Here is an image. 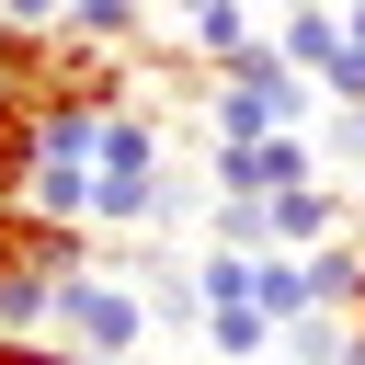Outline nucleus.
<instances>
[{"mask_svg":"<svg viewBox=\"0 0 365 365\" xmlns=\"http://www.w3.org/2000/svg\"><path fill=\"white\" fill-rule=\"evenodd\" d=\"M182 217V182H171V148L137 103H114L91 125V228H160Z\"/></svg>","mask_w":365,"mask_h":365,"instance_id":"f257e3e1","label":"nucleus"},{"mask_svg":"<svg viewBox=\"0 0 365 365\" xmlns=\"http://www.w3.org/2000/svg\"><path fill=\"white\" fill-rule=\"evenodd\" d=\"M308 91H319V80L262 34V46H240V57L205 80V125H217V137H297V125H308Z\"/></svg>","mask_w":365,"mask_h":365,"instance_id":"f03ea898","label":"nucleus"},{"mask_svg":"<svg viewBox=\"0 0 365 365\" xmlns=\"http://www.w3.org/2000/svg\"><path fill=\"white\" fill-rule=\"evenodd\" d=\"M148 331H160V308H148L137 274H114V262L57 274V331H46V342H68V354H91V365H125Z\"/></svg>","mask_w":365,"mask_h":365,"instance_id":"7ed1b4c3","label":"nucleus"},{"mask_svg":"<svg viewBox=\"0 0 365 365\" xmlns=\"http://www.w3.org/2000/svg\"><path fill=\"white\" fill-rule=\"evenodd\" d=\"M240 46H262V0H194V11H182V57H194L205 80H217Z\"/></svg>","mask_w":365,"mask_h":365,"instance_id":"20e7f679","label":"nucleus"},{"mask_svg":"<svg viewBox=\"0 0 365 365\" xmlns=\"http://www.w3.org/2000/svg\"><path fill=\"white\" fill-rule=\"evenodd\" d=\"M274 46L308 68V80H331L342 57H354V34H342V0H308V11H274Z\"/></svg>","mask_w":365,"mask_h":365,"instance_id":"39448f33","label":"nucleus"},{"mask_svg":"<svg viewBox=\"0 0 365 365\" xmlns=\"http://www.w3.org/2000/svg\"><path fill=\"white\" fill-rule=\"evenodd\" d=\"M251 308H262L274 331H285V319H308V308H319V285H308V251H262V262H251Z\"/></svg>","mask_w":365,"mask_h":365,"instance_id":"423d86ee","label":"nucleus"},{"mask_svg":"<svg viewBox=\"0 0 365 365\" xmlns=\"http://www.w3.org/2000/svg\"><path fill=\"white\" fill-rule=\"evenodd\" d=\"M68 34L103 57H148V0H68Z\"/></svg>","mask_w":365,"mask_h":365,"instance_id":"0eeeda50","label":"nucleus"},{"mask_svg":"<svg viewBox=\"0 0 365 365\" xmlns=\"http://www.w3.org/2000/svg\"><path fill=\"white\" fill-rule=\"evenodd\" d=\"M205 342H217L228 365H251V354H285V331H274L262 308H205Z\"/></svg>","mask_w":365,"mask_h":365,"instance_id":"6e6552de","label":"nucleus"},{"mask_svg":"<svg viewBox=\"0 0 365 365\" xmlns=\"http://www.w3.org/2000/svg\"><path fill=\"white\" fill-rule=\"evenodd\" d=\"M34 182V103H0V205H23Z\"/></svg>","mask_w":365,"mask_h":365,"instance_id":"1a4fd4ad","label":"nucleus"},{"mask_svg":"<svg viewBox=\"0 0 365 365\" xmlns=\"http://www.w3.org/2000/svg\"><path fill=\"white\" fill-rule=\"evenodd\" d=\"M0 365H91V354H68V342H0Z\"/></svg>","mask_w":365,"mask_h":365,"instance_id":"9d476101","label":"nucleus"},{"mask_svg":"<svg viewBox=\"0 0 365 365\" xmlns=\"http://www.w3.org/2000/svg\"><path fill=\"white\" fill-rule=\"evenodd\" d=\"M0 23H68V0H0Z\"/></svg>","mask_w":365,"mask_h":365,"instance_id":"9b49d317","label":"nucleus"},{"mask_svg":"<svg viewBox=\"0 0 365 365\" xmlns=\"http://www.w3.org/2000/svg\"><path fill=\"white\" fill-rule=\"evenodd\" d=\"M342 34H354V57H365V0H342Z\"/></svg>","mask_w":365,"mask_h":365,"instance_id":"f8f14e48","label":"nucleus"},{"mask_svg":"<svg viewBox=\"0 0 365 365\" xmlns=\"http://www.w3.org/2000/svg\"><path fill=\"white\" fill-rule=\"evenodd\" d=\"M262 11H308V0H262Z\"/></svg>","mask_w":365,"mask_h":365,"instance_id":"ddd939ff","label":"nucleus"},{"mask_svg":"<svg viewBox=\"0 0 365 365\" xmlns=\"http://www.w3.org/2000/svg\"><path fill=\"white\" fill-rule=\"evenodd\" d=\"M354 319H365V297H354Z\"/></svg>","mask_w":365,"mask_h":365,"instance_id":"4468645a","label":"nucleus"}]
</instances>
